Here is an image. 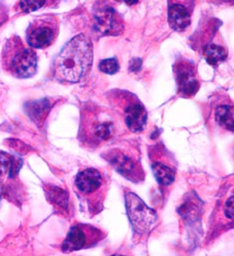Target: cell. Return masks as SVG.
I'll list each match as a JSON object with an SVG mask.
<instances>
[{"mask_svg": "<svg viewBox=\"0 0 234 256\" xmlns=\"http://www.w3.org/2000/svg\"><path fill=\"white\" fill-rule=\"evenodd\" d=\"M92 60V42L86 36L78 34L68 42L54 58L52 76L60 82H80L88 74Z\"/></svg>", "mask_w": 234, "mask_h": 256, "instance_id": "6da1fadb", "label": "cell"}, {"mask_svg": "<svg viewBox=\"0 0 234 256\" xmlns=\"http://www.w3.org/2000/svg\"><path fill=\"white\" fill-rule=\"evenodd\" d=\"M123 133V126L112 112L96 104L84 106L78 132L80 141L88 148L96 149L112 142Z\"/></svg>", "mask_w": 234, "mask_h": 256, "instance_id": "7a4b0ae2", "label": "cell"}, {"mask_svg": "<svg viewBox=\"0 0 234 256\" xmlns=\"http://www.w3.org/2000/svg\"><path fill=\"white\" fill-rule=\"evenodd\" d=\"M2 64L10 76L16 78H30L36 74L38 54L14 34L6 40L2 48Z\"/></svg>", "mask_w": 234, "mask_h": 256, "instance_id": "3957f363", "label": "cell"}, {"mask_svg": "<svg viewBox=\"0 0 234 256\" xmlns=\"http://www.w3.org/2000/svg\"><path fill=\"white\" fill-rule=\"evenodd\" d=\"M74 185L80 198L86 202L90 212L94 215L100 212L110 185L108 174L96 168H86L78 173Z\"/></svg>", "mask_w": 234, "mask_h": 256, "instance_id": "277c9868", "label": "cell"}, {"mask_svg": "<svg viewBox=\"0 0 234 256\" xmlns=\"http://www.w3.org/2000/svg\"><path fill=\"white\" fill-rule=\"evenodd\" d=\"M102 157L127 180L133 183H141L145 179V172L138 154L129 148L116 147L102 154Z\"/></svg>", "mask_w": 234, "mask_h": 256, "instance_id": "5b68a950", "label": "cell"}, {"mask_svg": "<svg viewBox=\"0 0 234 256\" xmlns=\"http://www.w3.org/2000/svg\"><path fill=\"white\" fill-rule=\"evenodd\" d=\"M125 201L127 214L134 233L138 236L149 235L158 224V214L131 191H126Z\"/></svg>", "mask_w": 234, "mask_h": 256, "instance_id": "8992f818", "label": "cell"}, {"mask_svg": "<svg viewBox=\"0 0 234 256\" xmlns=\"http://www.w3.org/2000/svg\"><path fill=\"white\" fill-rule=\"evenodd\" d=\"M116 106L123 122L133 133L144 131L148 120V112L139 98L128 92H116Z\"/></svg>", "mask_w": 234, "mask_h": 256, "instance_id": "52a82bcc", "label": "cell"}, {"mask_svg": "<svg viewBox=\"0 0 234 256\" xmlns=\"http://www.w3.org/2000/svg\"><path fill=\"white\" fill-rule=\"evenodd\" d=\"M60 32L58 16L48 14L36 18L26 30V42L32 48H46L54 44Z\"/></svg>", "mask_w": 234, "mask_h": 256, "instance_id": "ba28073f", "label": "cell"}, {"mask_svg": "<svg viewBox=\"0 0 234 256\" xmlns=\"http://www.w3.org/2000/svg\"><path fill=\"white\" fill-rule=\"evenodd\" d=\"M106 237V232L90 224L76 223L72 225L62 242L64 252L78 251L96 245Z\"/></svg>", "mask_w": 234, "mask_h": 256, "instance_id": "9c48e42d", "label": "cell"}, {"mask_svg": "<svg viewBox=\"0 0 234 256\" xmlns=\"http://www.w3.org/2000/svg\"><path fill=\"white\" fill-rule=\"evenodd\" d=\"M150 161L158 184L170 186L176 177V164L172 154L163 145H155L150 149Z\"/></svg>", "mask_w": 234, "mask_h": 256, "instance_id": "30bf717a", "label": "cell"}, {"mask_svg": "<svg viewBox=\"0 0 234 256\" xmlns=\"http://www.w3.org/2000/svg\"><path fill=\"white\" fill-rule=\"evenodd\" d=\"M173 72L178 94L186 98H193L200 88V80L194 62L180 58L174 64Z\"/></svg>", "mask_w": 234, "mask_h": 256, "instance_id": "8fae6325", "label": "cell"}, {"mask_svg": "<svg viewBox=\"0 0 234 256\" xmlns=\"http://www.w3.org/2000/svg\"><path fill=\"white\" fill-rule=\"evenodd\" d=\"M94 30L100 36H114L123 30V24L114 10H108L96 16Z\"/></svg>", "mask_w": 234, "mask_h": 256, "instance_id": "7c38bea8", "label": "cell"}, {"mask_svg": "<svg viewBox=\"0 0 234 256\" xmlns=\"http://www.w3.org/2000/svg\"><path fill=\"white\" fill-rule=\"evenodd\" d=\"M168 22L172 30L184 32L191 24V10L181 2H169Z\"/></svg>", "mask_w": 234, "mask_h": 256, "instance_id": "4fadbf2b", "label": "cell"}, {"mask_svg": "<svg viewBox=\"0 0 234 256\" xmlns=\"http://www.w3.org/2000/svg\"><path fill=\"white\" fill-rule=\"evenodd\" d=\"M22 164V159L0 151V185L6 181V178H12L16 175Z\"/></svg>", "mask_w": 234, "mask_h": 256, "instance_id": "5bb4252c", "label": "cell"}, {"mask_svg": "<svg viewBox=\"0 0 234 256\" xmlns=\"http://www.w3.org/2000/svg\"><path fill=\"white\" fill-rule=\"evenodd\" d=\"M203 54L206 62L212 66H218L228 56V52L225 48L216 44H209L203 50Z\"/></svg>", "mask_w": 234, "mask_h": 256, "instance_id": "9a60e30c", "label": "cell"}, {"mask_svg": "<svg viewBox=\"0 0 234 256\" xmlns=\"http://www.w3.org/2000/svg\"><path fill=\"white\" fill-rule=\"evenodd\" d=\"M214 116L220 126L233 132V106L231 104H221L217 106L214 110Z\"/></svg>", "mask_w": 234, "mask_h": 256, "instance_id": "2e32d148", "label": "cell"}, {"mask_svg": "<svg viewBox=\"0 0 234 256\" xmlns=\"http://www.w3.org/2000/svg\"><path fill=\"white\" fill-rule=\"evenodd\" d=\"M50 108V100H42L30 102V104H26V110L28 116L32 118V120H34V122L40 124L48 116Z\"/></svg>", "mask_w": 234, "mask_h": 256, "instance_id": "e0dca14e", "label": "cell"}, {"mask_svg": "<svg viewBox=\"0 0 234 256\" xmlns=\"http://www.w3.org/2000/svg\"><path fill=\"white\" fill-rule=\"evenodd\" d=\"M46 195L50 203L56 205L58 208L68 210V194L62 188L58 186H48L46 188Z\"/></svg>", "mask_w": 234, "mask_h": 256, "instance_id": "ac0fdd59", "label": "cell"}, {"mask_svg": "<svg viewBox=\"0 0 234 256\" xmlns=\"http://www.w3.org/2000/svg\"><path fill=\"white\" fill-rule=\"evenodd\" d=\"M56 0H20L18 10L22 14H30L38 10L52 6Z\"/></svg>", "mask_w": 234, "mask_h": 256, "instance_id": "d6986e66", "label": "cell"}, {"mask_svg": "<svg viewBox=\"0 0 234 256\" xmlns=\"http://www.w3.org/2000/svg\"><path fill=\"white\" fill-rule=\"evenodd\" d=\"M98 70L104 74H114L118 72L119 70H120L119 60H116V58L102 60H100V64H98Z\"/></svg>", "mask_w": 234, "mask_h": 256, "instance_id": "ffe728a7", "label": "cell"}, {"mask_svg": "<svg viewBox=\"0 0 234 256\" xmlns=\"http://www.w3.org/2000/svg\"><path fill=\"white\" fill-rule=\"evenodd\" d=\"M223 212L226 216L227 219L229 220H233V210H234V207H233V194H231L225 201L224 205H223Z\"/></svg>", "mask_w": 234, "mask_h": 256, "instance_id": "44dd1931", "label": "cell"}, {"mask_svg": "<svg viewBox=\"0 0 234 256\" xmlns=\"http://www.w3.org/2000/svg\"><path fill=\"white\" fill-rule=\"evenodd\" d=\"M8 20V10L6 6L0 4V26L6 24Z\"/></svg>", "mask_w": 234, "mask_h": 256, "instance_id": "7402d4cb", "label": "cell"}, {"mask_svg": "<svg viewBox=\"0 0 234 256\" xmlns=\"http://www.w3.org/2000/svg\"><path fill=\"white\" fill-rule=\"evenodd\" d=\"M116 2H124V4H126L127 6H132L137 4L140 2V0H116Z\"/></svg>", "mask_w": 234, "mask_h": 256, "instance_id": "603a6c76", "label": "cell"}]
</instances>
